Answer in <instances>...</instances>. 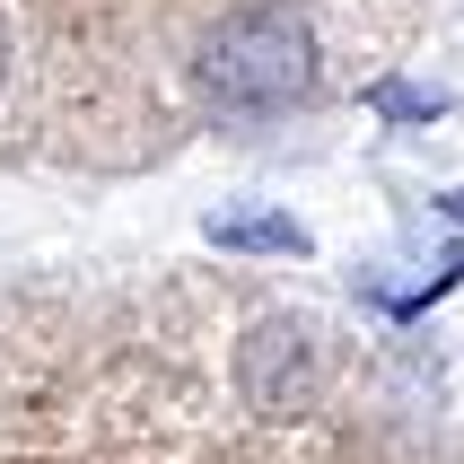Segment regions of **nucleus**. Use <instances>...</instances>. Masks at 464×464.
I'll return each mask as SVG.
<instances>
[{"label":"nucleus","instance_id":"1","mask_svg":"<svg viewBox=\"0 0 464 464\" xmlns=\"http://www.w3.org/2000/svg\"><path fill=\"white\" fill-rule=\"evenodd\" d=\"M202 88L219 114H289L315 97V35L289 0H246L202 35Z\"/></svg>","mask_w":464,"mask_h":464},{"label":"nucleus","instance_id":"2","mask_svg":"<svg viewBox=\"0 0 464 464\" xmlns=\"http://www.w3.org/2000/svg\"><path fill=\"white\" fill-rule=\"evenodd\" d=\"M210 237L219 246H246V255H307V228L298 219H272V210H219Z\"/></svg>","mask_w":464,"mask_h":464},{"label":"nucleus","instance_id":"3","mask_svg":"<svg viewBox=\"0 0 464 464\" xmlns=\"http://www.w3.org/2000/svg\"><path fill=\"white\" fill-rule=\"evenodd\" d=\"M377 114H412V123H430V114H439V97H412V88H377Z\"/></svg>","mask_w":464,"mask_h":464},{"label":"nucleus","instance_id":"4","mask_svg":"<svg viewBox=\"0 0 464 464\" xmlns=\"http://www.w3.org/2000/svg\"><path fill=\"white\" fill-rule=\"evenodd\" d=\"M439 210H447V219H464V193H447V202H439Z\"/></svg>","mask_w":464,"mask_h":464},{"label":"nucleus","instance_id":"5","mask_svg":"<svg viewBox=\"0 0 464 464\" xmlns=\"http://www.w3.org/2000/svg\"><path fill=\"white\" fill-rule=\"evenodd\" d=\"M0 71H9V18H0Z\"/></svg>","mask_w":464,"mask_h":464}]
</instances>
